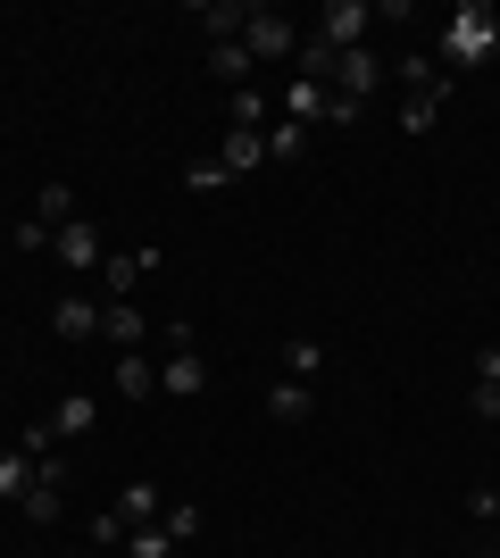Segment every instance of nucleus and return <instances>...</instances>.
<instances>
[{
	"mask_svg": "<svg viewBox=\"0 0 500 558\" xmlns=\"http://www.w3.org/2000/svg\"><path fill=\"white\" fill-rule=\"evenodd\" d=\"M118 517H125V534H134V525H159V517H167V492L159 484H125L118 492Z\"/></svg>",
	"mask_w": 500,
	"mask_h": 558,
	"instance_id": "15",
	"label": "nucleus"
},
{
	"mask_svg": "<svg viewBox=\"0 0 500 558\" xmlns=\"http://www.w3.org/2000/svg\"><path fill=\"white\" fill-rule=\"evenodd\" d=\"M184 17L200 25V34H209V50H217V43H242L251 9H242V0H200V9H184Z\"/></svg>",
	"mask_w": 500,
	"mask_h": 558,
	"instance_id": "11",
	"label": "nucleus"
},
{
	"mask_svg": "<svg viewBox=\"0 0 500 558\" xmlns=\"http://www.w3.org/2000/svg\"><path fill=\"white\" fill-rule=\"evenodd\" d=\"M276 359H284V375H292V384H317V367H326V350H317L309 333H292V342L276 350Z\"/></svg>",
	"mask_w": 500,
	"mask_h": 558,
	"instance_id": "20",
	"label": "nucleus"
},
{
	"mask_svg": "<svg viewBox=\"0 0 500 558\" xmlns=\"http://www.w3.org/2000/svg\"><path fill=\"white\" fill-rule=\"evenodd\" d=\"M159 525H167L175 542H192L200 525H209V517H200V500H167V517H159Z\"/></svg>",
	"mask_w": 500,
	"mask_h": 558,
	"instance_id": "26",
	"label": "nucleus"
},
{
	"mask_svg": "<svg viewBox=\"0 0 500 558\" xmlns=\"http://www.w3.org/2000/svg\"><path fill=\"white\" fill-rule=\"evenodd\" d=\"M251 68H259V59H251L242 43H217L209 50V75H217V84H251Z\"/></svg>",
	"mask_w": 500,
	"mask_h": 558,
	"instance_id": "22",
	"label": "nucleus"
},
{
	"mask_svg": "<svg viewBox=\"0 0 500 558\" xmlns=\"http://www.w3.org/2000/svg\"><path fill=\"white\" fill-rule=\"evenodd\" d=\"M225 117H234L242 134H267V125H276V93H259V84H242V93L225 100Z\"/></svg>",
	"mask_w": 500,
	"mask_h": 558,
	"instance_id": "13",
	"label": "nucleus"
},
{
	"mask_svg": "<svg viewBox=\"0 0 500 558\" xmlns=\"http://www.w3.org/2000/svg\"><path fill=\"white\" fill-rule=\"evenodd\" d=\"M376 84H383L376 50H342V59H333V100H351V109H358V100L376 93Z\"/></svg>",
	"mask_w": 500,
	"mask_h": 558,
	"instance_id": "8",
	"label": "nucleus"
},
{
	"mask_svg": "<svg viewBox=\"0 0 500 558\" xmlns=\"http://www.w3.org/2000/svg\"><path fill=\"white\" fill-rule=\"evenodd\" d=\"M150 267H159V251H109L100 258V292H109V301H134V283H143Z\"/></svg>",
	"mask_w": 500,
	"mask_h": 558,
	"instance_id": "9",
	"label": "nucleus"
},
{
	"mask_svg": "<svg viewBox=\"0 0 500 558\" xmlns=\"http://www.w3.org/2000/svg\"><path fill=\"white\" fill-rule=\"evenodd\" d=\"M100 333H109L118 350H143V342H150V317H143L134 301H100Z\"/></svg>",
	"mask_w": 500,
	"mask_h": 558,
	"instance_id": "12",
	"label": "nucleus"
},
{
	"mask_svg": "<svg viewBox=\"0 0 500 558\" xmlns=\"http://www.w3.org/2000/svg\"><path fill=\"white\" fill-rule=\"evenodd\" d=\"M467 409H476V417H500V384H484V375H467Z\"/></svg>",
	"mask_w": 500,
	"mask_h": 558,
	"instance_id": "28",
	"label": "nucleus"
},
{
	"mask_svg": "<svg viewBox=\"0 0 500 558\" xmlns=\"http://www.w3.org/2000/svg\"><path fill=\"white\" fill-rule=\"evenodd\" d=\"M301 150H309V125L276 117V125H267V159H301Z\"/></svg>",
	"mask_w": 500,
	"mask_h": 558,
	"instance_id": "23",
	"label": "nucleus"
},
{
	"mask_svg": "<svg viewBox=\"0 0 500 558\" xmlns=\"http://www.w3.org/2000/svg\"><path fill=\"white\" fill-rule=\"evenodd\" d=\"M93 417H100V400H93V392H68L59 409H50V434H59V442H75V434H93Z\"/></svg>",
	"mask_w": 500,
	"mask_h": 558,
	"instance_id": "16",
	"label": "nucleus"
},
{
	"mask_svg": "<svg viewBox=\"0 0 500 558\" xmlns=\"http://www.w3.org/2000/svg\"><path fill=\"white\" fill-rule=\"evenodd\" d=\"M50 251H59V267H68V276H100L109 242H100V226H93V217H68V226L50 233Z\"/></svg>",
	"mask_w": 500,
	"mask_h": 558,
	"instance_id": "2",
	"label": "nucleus"
},
{
	"mask_svg": "<svg viewBox=\"0 0 500 558\" xmlns=\"http://www.w3.org/2000/svg\"><path fill=\"white\" fill-rule=\"evenodd\" d=\"M401 84H408V93H434V84H442V68H434L426 50H408V59H401Z\"/></svg>",
	"mask_w": 500,
	"mask_h": 558,
	"instance_id": "27",
	"label": "nucleus"
},
{
	"mask_svg": "<svg viewBox=\"0 0 500 558\" xmlns=\"http://www.w3.org/2000/svg\"><path fill=\"white\" fill-rule=\"evenodd\" d=\"M376 25V9L367 0H326L317 9V43H333V50H358V34Z\"/></svg>",
	"mask_w": 500,
	"mask_h": 558,
	"instance_id": "5",
	"label": "nucleus"
},
{
	"mask_svg": "<svg viewBox=\"0 0 500 558\" xmlns=\"http://www.w3.org/2000/svg\"><path fill=\"white\" fill-rule=\"evenodd\" d=\"M159 392H175V400L209 392V367L192 359V326H175V359H167V367H159Z\"/></svg>",
	"mask_w": 500,
	"mask_h": 558,
	"instance_id": "7",
	"label": "nucleus"
},
{
	"mask_svg": "<svg viewBox=\"0 0 500 558\" xmlns=\"http://www.w3.org/2000/svg\"><path fill=\"white\" fill-rule=\"evenodd\" d=\"M118 550H125V558H167V550H175V534H167V525H134Z\"/></svg>",
	"mask_w": 500,
	"mask_h": 558,
	"instance_id": "24",
	"label": "nucleus"
},
{
	"mask_svg": "<svg viewBox=\"0 0 500 558\" xmlns=\"http://www.w3.org/2000/svg\"><path fill=\"white\" fill-rule=\"evenodd\" d=\"M17 509L34 517V525H59V509H68V459H59V450H50V459L34 466V492H25Z\"/></svg>",
	"mask_w": 500,
	"mask_h": 558,
	"instance_id": "4",
	"label": "nucleus"
},
{
	"mask_svg": "<svg viewBox=\"0 0 500 558\" xmlns=\"http://www.w3.org/2000/svg\"><path fill=\"white\" fill-rule=\"evenodd\" d=\"M242 50H251V59H292V50H301V25H292L284 9H251V25H242Z\"/></svg>",
	"mask_w": 500,
	"mask_h": 558,
	"instance_id": "3",
	"label": "nucleus"
},
{
	"mask_svg": "<svg viewBox=\"0 0 500 558\" xmlns=\"http://www.w3.org/2000/svg\"><path fill=\"white\" fill-rule=\"evenodd\" d=\"M492 43H500L492 0H459L451 25H442V59H451V68H484V59H492Z\"/></svg>",
	"mask_w": 500,
	"mask_h": 558,
	"instance_id": "1",
	"label": "nucleus"
},
{
	"mask_svg": "<svg viewBox=\"0 0 500 558\" xmlns=\"http://www.w3.org/2000/svg\"><path fill=\"white\" fill-rule=\"evenodd\" d=\"M150 392H159V367L143 350H118V400H150Z\"/></svg>",
	"mask_w": 500,
	"mask_h": 558,
	"instance_id": "17",
	"label": "nucleus"
},
{
	"mask_svg": "<svg viewBox=\"0 0 500 558\" xmlns=\"http://www.w3.org/2000/svg\"><path fill=\"white\" fill-rule=\"evenodd\" d=\"M276 109H284L292 125H309V134H317V125H333V84H301V75H292L284 93H276Z\"/></svg>",
	"mask_w": 500,
	"mask_h": 558,
	"instance_id": "6",
	"label": "nucleus"
},
{
	"mask_svg": "<svg viewBox=\"0 0 500 558\" xmlns=\"http://www.w3.org/2000/svg\"><path fill=\"white\" fill-rule=\"evenodd\" d=\"M34 466H42V459H25V450H0V500H25V492H34Z\"/></svg>",
	"mask_w": 500,
	"mask_h": 558,
	"instance_id": "21",
	"label": "nucleus"
},
{
	"mask_svg": "<svg viewBox=\"0 0 500 558\" xmlns=\"http://www.w3.org/2000/svg\"><path fill=\"white\" fill-rule=\"evenodd\" d=\"M50 333H59V342H93V333H100V301H93V292H59Z\"/></svg>",
	"mask_w": 500,
	"mask_h": 558,
	"instance_id": "10",
	"label": "nucleus"
},
{
	"mask_svg": "<svg viewBox=\"0 0 500 558\" xmlns=\"http://www.w3.org/2000/svg\"><path fill=\"white\" fill-rule=\"evenodd\" d=\"M34 217H42V226L59 233V226H68V217H75V192H68V184H42V201H34Z\"/></svg>",
	"mask_w": 500,
	"mask_h": 558,
	"instance_id": "25",
	"label": "nucleus"
},
{
	"mask_svg": "<svg viewBox=\"0 0 500 558\" xmlns=\"http://www.w3.org/2000/svg\"><path fill=\"white\" fill-rule=\"evenodd\" d=\"M492 558H500V550H492Z\"/></svg>",
	"mask_w": 500,
	"mask_h": 558,
	"instance_id": "29",
	"label": "nucleus"
},
{
	"mask_svg": "<svg viewBox=\"0 0 500 558\" xmlns=\"http://www.w3.org/2000/svg\"><path fill=\"white\" fill-rule=\"evenodd\" d=\"M442 100H451V75H442L434 93H408V100H401V134H426L434 117H442Z\"/></svg>",
	"mask_w": 500,
	"mask_h": 558,
	"instance_id": "19",
	"label": "nucleus"
},
{
	"mask_svg": "<svg viewBox=\"0 0 500 558\" xmlns=\"http://www.w3.org/2000/svg\"><path fill=\"white\" fill-rule=\"evenodd\" d=\"M309 409H317V392H309V384H292V375L276 384V392H267V417H276V425H301Z\"/></svg>",
	"mask_w": 500,
	"mask_h": 558,
	"instance_id": "18",
	"label": "nucleus"
},
{
	"mask_svg": "<svg viewBox=\"0 0 500 558\" xmlns=\"http://www.w3.org/2000/svg\"><path fill=\"white\" fill-rule=\"evenodd\" d=\"M217 167H225V175H251V167H267V134H242V125H225V150H217Z\"/></svg>",
	"mask_w": 500,
	"mask_h": 558,
	"instance_id": "14",
	"label": "nucleus"
}]
</instances>
